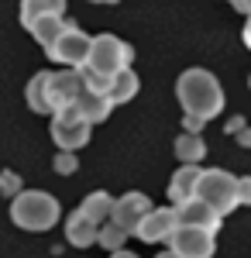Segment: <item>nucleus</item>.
Here are the masks:
<instances>
[{
    "instance_id": "nucleus-1",
    "label": "nucleus",
    "mask_w": 251,
    "mask_h": 258,
    "mask_svg": "<svg viewBox=\"0 0 251 258\" xmlns=\"http://www.w3.org/2000/svg\"><path fill=\"white\" fill-rule=\"evenodd\" d=\"M175 97H179L182 110L190 117H200V120H213L224 110V86L207 69H186L175 80Z\"/></svg>"
},
{
    "instance_id": "nucleus-2",
    "label": "nucleus",
    "mask_w": 251,
    "mask_h": 258,
    "mask_svg": "<svg viewBox=\"0 0 251 258\" xmlns=\"http://www.w3.org/2000/svg\"><path fill=\"white\" fill-rule=\"evenodd\" d=\"M11 220L24 231H48L58 220V200L45 189H21L11 200Z\"/></svg>"
},
{
    "instance_id": "nucleus-3",
    "label": "nucleus",
    "mask_w": 251,
    "mask_h": 258,
    "mask_svg": "<svg viewBox=\"0 0 251 258\" xmlns=\"http://www.w3.org/2000/svg\"><path fill=\"white\" fill-rule=\"evenodd\" d=\"M135 59V48L117 35H97L90 45V55H86V69L103 73V76H117L120 69H131Z\"/></svg>"
},
{
    "instance_id": "nucleus-4",
    "label": "nucleus",
    "mask_w": 251,
    "mask_h": 258,
    "mask_svg": "<svg viewBox=\"0 0 251 258\" xmlns=\"http://www.w3.org/2000/svg\"><path fill=\"white\" fill-rule=\"evenodd\" d=\"M196 197L207 200L213 210L224 217L237 207V179L224 169H203L200 172V182H196Z\"/></svg>"
},
{
    "instance_id": "nucleus-5",
    "label": "nucleus",
    "mask_w": 251,
    "mask_h": 258,
    "mask_svg": "<svg viewBox=\"0 0 251 258\" xmlns=\"http://www.w3.org/2000/svg\"><path fill=\"white\" fill-rule=\"evenodd\" d=\"M90 120L79 114V107H66V110H58L52 114V141H55L58 148H66V152H79L86 141H90Z\"/></svg>"
},
{
    "instance_id": "nucleus-6",
    "label": "nucleus",
    "mask_w": 251,
    "mask_h": 258,
    "mask_svg": "<svg viewBox=\"0 0 251 258\" xmlns=\"http://www.w3.org/2000/svg\"><path fill=\"white\" fill-rule=\"evenodd\" d=\"M90 45H93V38L79 28L76 21H69L66 24V31L58 35L45 52H48V59L62 62V66H73V69H79V66H86V55H90Z\"/></svg>"
},
{
    "instance_id": "nucleus-7",
    "label": "nucleus",
    "mask_w": 251,
    "mask_h": 258,
    "mask_svg": "<svg viewBox=\"0 0 251 258\" xmlns=\"http://www.w3.org/2000/svg\"><path fill=\"white\" fill-rule=\"evenodd\" d=\"M169 248L186 258H210L217 251V234L207 227H193V224H179L169 238Z\"/></svg>"
},
{
    "instance_id": "nucleus-8",
    "label": "nucleus",
    "mask_w": 251,
    "mask_h": 258,
    "mask_svg": "<svg viewBox=\"0 0 251 258\" xmlns=\"http://www.w3.org/2000/svg\"><path fill=\"white\" fill-rule=\"evenodd\" d=\"M83 69H73V66H66L62 73H48V110L58 114V110H66V107H73L83 93Z\"/></svg>"
},
{
    "instance_id": "nucleus-9",
    "label": "nucleus",
    "mask_w": 251,
    "mask_h": 258,
    "mask_svg": "<svg viewBox=\"0 0 251 258\" xmlns=\"http://www.w3.org/2000/svg\"><path fill=\"white\" fill-rule=\"evenodd\" d=\"M179 227V214H175V207H152L141 224H138V238L148 241V244H158V241H169L172 238V231Z\"/></svg>"
},
{
    "instance_id": "nucleus-10",
    "label": "nucleus",
    "mask_w": 251,
    "mask_h": 258,
    "mask_svg": "<svg viewBox=\"0 0 251 258\" xmlns=\"http://www.w3.org/2000/svg\"><path fill=\"white\" fill-rule=\"evenodd\" d=\"M148 210H152V200L135 189V193H124V197L114 203V217H110V220H114V224H120L128 234H135L138 224H141V217H145Z\"/></svg>"
},
{
    "instance_id": "nucleus-11",
    "label": "nucleus",
    "mask_w": 251,
    "mask_h": 258,
    "mask_svg": "<svg viewBox=\"0 0 251 258\" xmlns=\"http://www.w3.org/2000/svg\"><path fill=\"white\" fill-rule=\"evenodd\" d=\"M175 214H179V224L207 227V231H213V234L220 231V214L200 197H190V200H182V203H175Z\"/></svg>"
},
{
    "instance_id": "nucleus-12",
    "label": "nucleus",
    "mask_w": 251,
    "mask_h": 258,
    "mask_svg": "<svg viewBox=\"0 0 251 258\" xmlns=\"http://www.w3.org/2000/svg\"><path fill=\"white\" fill-rule=\"evenodd\" d=\"M97 234H100V224H93L83 210H73V214H69V220H66V241H69L73 248H90V244H97Z\"/></svg>"
},
{
    "instance_id": "nucleus-13",
    "label": "nucleus",
    "mask_w": 251,
    "mask_h": 258,
    "mask_svg": "<svg viewBox=\"0 0 251 258\" xmlns=\"http://www.w3.org/2000/svg\"><path fill=\"white\" fill-rule=\"evenodd\" d=\"M76 107H79V114L90 120V124H100V120H107V114L114 110V100L107 97V93H97V90L83 86V93H79Z\"/></svg>"
},
{
    "instance_id": "nucleus-14",
    "label": "nucleus",
    "mask_w": 251,
    "mask_h": 258,
    "mask_svg": "<svg viewBox=\"0 0 251 258\" xmlns=\"http://www.w3.org/2000/svg\"><path fill=\"white\" fill-rule=\"evenodd\" d=\"M200 165H179L175 176L169 179V200L172 203H182V200L196 197V182H200Z\"/></svg>"
},
{
    "instance_id": "nucleus-15",
    "label": "nucleus",
    "mask_w": 251,
    "mask_h": 258,
    "mask_svg": "<svg viewBox=\"0 0 251 258\" xmlns=\"http://www.w3.org/2000/svg\"><path fill=\"white\" fill-rule=\"evenodd\" d=\"M66 24H69V21L62 18V14H41L38 21H31V24H28V31H31V38L38 41L41 48H48V45L66 31Z\"/></svg>"
},
{
    "instance_id": "nucleus-16",
    "label": "nucleus",
    "mask_w": 251,
    "mask_h": 258,
    "mask_svg": "<svg viewBox=\"0 0 251 258\" xmlns=\"http://www.w3.org/2000/svg\"><path fill=\"white\" fill-rule=\"evenodd\" d=\"M114 203L117 200L110 197V193H103V189H97V193H90V197L83 200V214L93 220V224H107V220L114 217Z\"/></svg>"
},
{
    "instance_id": "nucleus-17",
    "label": "nucleus",
    "mask_w": 251,
    "mask_h": 258,
    "mask_svg": "<svg viewBox=\"0 0 251 258\" xmlns=\"http://www.w3.org/2000/svg\"><path fill=\"white\" fill-rule=\"evenodd\" d=\"M203 155H207V145H203V138H200V135L186 131L182 138H175V159L182 162V165H200V162H203Z\"/></svg>"
},
{
    "instance_id": "nucleus-18",
    "label": "nucleus",
    "mask_w": 251,
    "mask_h": 258,
    "mask_svg": "<svg viewBox=\"0 0 251 258\" xmlns=\"http://www.w3.org/2000/svg\"><path fill=\"white\" fill-rule=\"evenodd\" d=\"M41 14H66V0H21V24L28 28Z\"/></svg>"
},
{
    "instance_id": "nucleus-19",
    "label": "nucleus",
    "mask_w": 251,
    "mask_h": 258,
    "mask_svg": "<svg viewBox=\"0 0 251 258\" xmlns=\"http://www.w3.org/2000/svg\"><path fill=\"white\" fill-rule=\"evenodd\" d=\"M138 76H135V69H120L114 76V83H110V100H114V107L117 103H128V100H135L138 93Z\"/></svg>"
},
{
    "instance_id": "nucleus-20",
    "label": "nucleus",
    "mask_w": 251,
    "mask_h": 258,
    "mask_svg": "<svg viewBox=\"0 0 251 258\" xmlns=\"http://www.w3.org/2000/svg\"><path fill=\"white\" fill-rule=\"evenodd\" d=\"M28 107L31 110H38V114H52L48 110V73H35L31 83H28Z\"/></svg>"
},
{
    "instance_id": "nucleus-21",
    "label": "nucleus",
    "mask_w": 251,
    "mask_h": 258,
    "mask_svg": "<svg viewBox=\"0 0 251 258\" xmlns=\"http://www.w3.org/2000/svg\"><path fill=\"white\" fill-rule=\"evenodd\" d=\"M124 241H128V231L114 224V220H107V224H100V234H97V244H103L107 251H120L124 248Z\"/></svg>"
},
{
    "instance_id": "nucleus-22",
    "label": "nucleus",
    "mask_w": 251,
    "mask_h": 258,
    "mask_svg": "<svg viewBox=\"0 0 251 258\" xmlns=\"http://www.w3.org/2000/svg\"><path fill=\"white\" fill-rule=\"evenodd\" d=\"M21 193V179L14 172H0V197H18Z\"/></svg>"
},
{
    "instance_id": "nucleus-23",
    "label": "nucleus",
    "mask_w": 251,
    "mask_h": 258,
    "mask_svg": "<svg viewBox=\"0 0 251 258\" xmlns=\"http://www.w3.org/2000/svg\"><path fill=\"white\" fill-rule=\"evenodd\" d=\"M55 169H58V172H62V176H69V172H73V169H76V155H73V152H66V148H58Z\"/></svg>"
},
{
    "instance_id": "nucleus-24",
    "label": "nucleus",
    "mask_w": 251,
    "mask_h": 258,
    "mask_svg": "<svg viewBox=\"0 0 251 258\" xmlns=\"http://www.w3.org/2000/svg\"><path fill=\"white\" fill-rule=\"evenodd\" d=\"M251 207V176H241L237 179V207Z\"/></svg>"
},
{
    "instance_id": "nucleus-25",
    "label": "nucleus",
    "mask_w": 251,
    "mask_h": 258,
    "mask_svg": "<svg viewBox=\"0 0 251 258\" xmlns=\"http://www.w3.org/2000/svg\"><path fill=\"white\" fill-rule=\"evenodd\" d=\"M203 124H207V120H200V117H190V114L182 117V127H186V131H193V135H200V127H203Z\"/></svg>"
},
{
    "instance_id": "nucleus-26",
    "label": "nucleus",
    "mask_w": 251,
    "mask_h": 258,
    "mask_svg": "<svg viewBox=\"0 0 251 258\" xmlns=\"http://www.w3.org/2000/svg\"><path fill=\"white\" fill-rule=\"evenodd\" d=\"M237 141H241L244 148H251V127H241V131H237Z\"/></svg>"
},
{
    "instance_id": "nucleus-27",
    "label": "nucleus",
    "mask_w": 251,
    "mask_h": 258,
    "mask_svg": "<svg viewBox=\"0 0 251 258\" xmlns=\"http://www.w3.org/2000/svg\"><path fill=\"white\" fill-rule=\"evenodd\" d=\"M155 258H186V255H179V251H172V248H165L162 255H155Z\"/></svg>"
},
{
    "instance_id": "nucleus-28",
    "label": "nucleus",
    "mask_w": 251,
    "mask_h": 258,
    "mask_svg": "<svg viewBox=\"0 0 251 258\" xmlns=\"http://www.w3.org/2000/svg\"><path fill=\"white\" fill-rule=\"evenodd\" d=\"M241 127H244V120H241V117H234L231 124H227V131H241Z\"/></svg>"
},
{
    "instance_id": "nucleus-29",
    "label": "nucleus",
    "mask_w": 251,
    "mask_h": 258,
    "mask_svg": "<svg viewBox=\"0 0 251 258\" xmlns=\"http://www.w3.org/2000/svg\"><path fill=\"white\" fill-rule=\"evenodd\" d=\"M244 45L251 48V14H248V24H244Z\"/></svg>"
},
{
    "instance_id": "nucleus-30",
    "label": "nucleus",
    "mask_w": 251,
    "mask_h": 258,
    "mask_svg": "<svg viewBox=\"0 0 251 258\" xmlns=\"http://www.w3.org/2000/svg\"><path fill=\"white\" fill-rule=\"evenodd\" d=\"M110 258H138V255H131V251H124V248H120V251H110Z\"/></svg>"
},
{
    "instance_id": "nucleus-31",
    "label": "nucleus",
    "mask_w": 251,
    "mask_h": 258,
    "mask_svg": "<svg viewBox=\"0 0 251 258\" xmlns=\"http://www.w3.org/2000/svg\"><path fill=\"white\" fill-rule=\"evenodd\" d=\"M231 7H234V11H241V14H244V0H231Z\"/></svg>"
},
{
    "instance_id": "nucleus-32",
    "label": "nucleus",
    "mask_w": 251,
    "mask_h": 258,
    "mask_svg": "<svg viewBox=\"0 0 251 258\" xmlns=\"http://www.w3.org/2000/svg\"><path fill=\"white\" fill-rule=\"evenodd\" d=\"M244 14H251V0H244Z\"/></svg>"
},
{
    "instance_id": "nucleus-33",
    "label": "nucleus",
    "mask_w": 251,
    "mask_h": 258,
    "mask_svg": "<svg viewBox=\"0 0 251 258\" xmlns=\"http://www.w3.org/2000/svg\"><path fill=\"white\" fill-rule=\"evenodd\" d=\"M100 4H120V0H100Z\"/></svg>"
},
{
    "instance_id": "nucleus-34",
    "label": "nucleus",
    "mask_w": 251,
    "mask_h": 258,
    "mask_svg": "<svg viewBox=\"0 0 251 258\" xmlns=\"http://www.w3.org/2000/svg\"><path fill=\"white\" fill-rule=\"evenodd\" d=\"M93 4H100V0H93Z\"/></svg>"
}]
</instances>
